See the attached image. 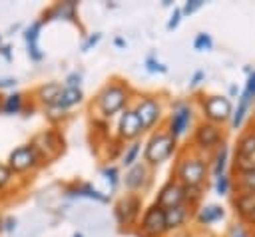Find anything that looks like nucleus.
<instances>
[{
    "mask_svg": "<svg viewBox=\"0 0 255 237\" xmlns=\"http://www.w3.org/2000/svg\"><path fill=\"white\" fill-rule=\"evenodd\" d=\"M209 173V165L205 161V153L199 151H185L177 157L171 177L179 181L183 187H203Z\"/></svg>",
    "mask_w": 255,
    "mask_h": 237,
    "instance_id": "2",
    "label": "nucleus"
},
{
    "mask_svg": "<svg viewBox=\"0 0 255 237\" xmlns=\"http://www.w3.org/2000/svg\"><path fill=\"white\" fill-rule=\"evenodd\" d=\"M231 177L227 175V173H223V175H219V177H215V193L217 195H227L229 191H231Z\"/></svg>",
    "mask_w": 255,
    "mask_h": 237,
    "instance_id": "31",
    "label": "nucleus"
},
{
    "mask_svg": "<svg viewBox=\"0 0 255 237\" xmlns=\"http://www.w3.org/2000/svg\"><path fill=\"white\" fill-rule=\"evenodd\" d=\"M203 80H205V72H203V70H197V72L193 74L191 82H189V88H195V86H199Z\"/></svg>",
    "mask_w": 255,
    "mask_h": 237,
    "instance_id": "43",
    "label": "nucleus"
},
{
    "mask_svg": "<svg viewBox=\"0 0 255 237\" xmlns=\"http://www.w3.org/2000/svg\"><path fill=\"white\" fill-rule=\"evenodd\" d=\"M72 237H84V235H82V233H80V231H76V233H74V235H72Z\"/></svg>",
    "mask_w": 255,
    "mask_h": 237,
    "instance_id": "50",
    "label": "nucleus"
},
{
    "mask_svg": "<svg viewBox=\"0 0 255 237\" xmlns=\"http://www.w3.org/2000/svg\"><path fill=\"white\" fill-rule=\"evenodd\" d=\"M253 98L247 94V92H241L239 96V102H237V108H233V114H231V119H229V125L231 129H239L245 121V116L249 112V106H251Z\"/></svg>",
    "mask_w": 255,
    "mask_h": 237,
    "instance_id": "24",
    "label": "nucleus"
},
{
    "mask_svg": "<svg viewBox=\"0 0 255 237\" xmlns=\"http://www.w3.org/2000/svg\"><path fill=\"white\" fill-rule=\"evenodd\" d=\"M12 181H14V173L10 171V167L6 163H0V191L8 189Z\"/></svg>",
    "mask_w": 255,
    "mask_h": 237,
    "instance_id": "32",
    "label": "nucleus"
},
{
    "mask_svg": "<svg viewBox=\"0 0 255 237\" xmlns=\"http://www.w3.org/2000/svg\"><path fill=\"white\" fill-rule=\"evenodd\" d=\"M153 203H155L157 207H161V209H167V207L185 203V191H183V185H181L179 181H175L173 177H169V179L159 187V191H157Z\"/></svg>",
    "mask_w": 255,
    "mask_h": 237,
    "instance_id": "14",
    "label": "nucleus"
},
{
    "mask_svg": "<svg viewBox=\"0 0 255 237\" xmlns=\"http://www.w3.org/2000/svg\"><path fill=\"white\" fill-rule=\"evenodd\" d=\"M243 223H247V225L255 227V209H253V211H251V213H249V215H247V217L243 219Z\"/></svg>",
    "mask_w": 255,
    "mask_h": 237,
    "instance_id": "46",
    "label": "nucleus"
},
{
    "mask_svg": "<svg viewBox=\"0 0 255 237\" xmlns=\"http://www.w3.org/2000/svg\"><path fill=\"white\" fill-rule=\"evenodd\" d=\"M193 209H195V207H191L187 201H185V203H179V205H173V207L163 209L165 229H167V231H173V233H175V231H181V229L187 225V221L191 219Z\"/></svg>",
    "mask_w": 255,
    "mask_h": 237,
    "instance_id": "16",
    "label": "nucleus"
},
{
    "mask_svg": "<svg viewBox=\"0 0 255 237\" xmlns=\"http://www.w3.org/2000/svg\"><path fill=\"white\" fill-rule=\"evenodd\" d=\"M102 175L106 177V181L110 183V187H112V189H116V187H118V183L122 181L120 169H118L116 165H104V167H102Z\"/></svg>",
    "mask_w": 255,
    "mask_h": 237,
    "instance_id": "28",
    "label": "nucleus"
},
{
    "mask_svg": "<svg viewBox=\"0 0 255 237\" xmlns=\"http://www.w3.org/2000/svg\"><path fill=\"white\" fill-rule=\"evenodd\" d=\"M133 110L143 125V131H149L153 129L159 121H161V116H163V104L157 96H139L137 102L133 104Z\"/></svg>",
    "mask_w": 255,
    "mask_h": 237,
    "instance_id": "7",
    "label": "nucleus"
},
{
    "mask_svg": "<svg viewBox=\"0 0 255 237\" xmlns=\"http://www.w3.org/2000/svg\"><path fill=\"white\" fill-rule=\"evenodd\" d=\"M201 114H203V119H205V121L223 125L225 121L231 119L233 104H231V100H229L227 96L211 94V96H205V98L201 100Z\"/></svg>",
    "mask_w": 255,
    "mask_h": 237,
    "instance_id": "6",
    "label": "nucleus"
},
{
    "mask_svg": "<svg viewBox=\"0 0 255 237\" xmlns=\"http://www.w3.org/2000/svg\"><path fill=\"white\" fill-rule=\"evenodd\" d=\"M14 86H16V78H2V80H0V90L14 88Z\"/></svg>",
    "mask_w": 255,
    "mask_h": 237,
    "instance_id": "44",
    "label": "nucleus"
},
{
    "mask_svg": "<svg viewBox=\"0 0 255 237\" xmlns=\"http://www.w3.org/2000/svg\"><path fill=\"white\" fill-rule=\"evenodd\" d=\"M179 22H181V8H173V12L167 20V30H175L179 26Z\"/></svg>",
    "mask_w": 255,
    "mask_h": 237,
    "instance_id": "38",
    "label": "nucleus"
},
{
    "mask_svg": "<svg viewBox=\"0 0 255 237\" xmlns=\"http://www.w3.org/2000/svg\"><path fill=\"white\" fill-rule=\"evenodd\" d=\"M243 92H247L255 100V70H251V74L247 76V84H245V90Z\"/></svg>",
    "mask_w": 255,
    "mask_h": 237,
    "instance_id": "40",
    "label": "nucleus"
},
{
    "mask_svg": "<svg viewBox=\"0 0 255 237\" xmlns=\"http://www.w3.org/2000/svg\"><path fill=\"white\" fill-rule=\"evenodd\" d=\"M221 141H225L221 125L205 121V119L195 125V131H193V149L195 151H199V153L213 151Z\"/></svg>",
    "mask_w": 255,
    "mask_h": 237,
    "instance_id": "9",
    "label": "nucleus"
},
{
    "mask_svg": "<svg viewBox=\"0 0 255 237\" xmlns=\"http://www.w3.org/2000/svg\"><path fill=\"white\" fill-rule=\"evenodd\" d=\"M62 90H64L62 82H46V84H40L34 90V100L38 104H42L44 108H48V106H52L56 102V98L60 96Z\"/></svg>",
    "mask_w": 255,
    "mask_h": 237,
    "instance_id": "17",
    "label": "nucleus"
},
{
    "mask_svg": "<svg viewBox=\"0 0 255 237\" xmlns=\"http://www.w3.org/2000/svg\"><path fill=\"white\" fill-rule=\"evenodd\" d=\"M0 44H2V36H0Z\"/></svg>",
    "mask_w": 255,
    "mask_h": 237,
    "instance_id": "52",
    "label": "nucleus"
},
{
    "mask_svg": "<svg viewBox=\"0 0 255 237\" xmlns=\"http://www.w3.org/2000/svg\"><path fill=\"white\" fill-rule=\"evenodd\" d=\"M52 20H68V22L80 26L78 2L76 0H64V2H56L54 6H50L48 10H44L40 22L44 24V22H52Z\"/></svg>",
    "mask_w": 255,
    "mask_h": 237,
    "instance_id": "15",
    "label": "nucleus"
},
{
    "mask_svg": "<svg viewBox=\"0 0 255 237\" xmlns=\"http://www.w3.org/2000/svg\"><path fill=\"white\" fill-rule=\"evenodd\" d=\"M6 165L10 167V171L14 175H22V173L38 169L42 165V161H40L36 149L32 147V143H22V145H18L10 151Z\"/></svg>",
    "mask_w": 255,
    "mask_h": 237,
    "instance_id": "8",
    "label": "nucleus"
},
{
    "mask_svg": "<svg viewBox=\"0 0 255 237\" xmlns=\"http://www.w3.org/2000/svg\"><path fill=\"white\" fill-rule=\"evenodd\" d=\"M32 147L36 149L42 165L44 163H50L54 161L56 157H60L66 149V141H64V135L56 129V127H50V129H42L40 133H36L32 137Z\"/></svg>",
    "mask_w": 255,
    "mask_h": 237,
    "instance_id": "4",
    "label": "nucleus"
},
{
    "mask_svg": "<svg viewBox=\"0 0 255 237\" xmlns=\"http://www.w3.org/2000/svg\"><path fill=\"white\" fill-rule=\"evenodd\" d=\"M40 30H42V22L40 20H36V22H32L26 30H24V40H26V44L28 46H32V44H38V38H40Z\"/></svg>",
    "mask_w": 255,
    "mask_h": 237,
    "instance_id": "29",
    "label": "nucleus"
},
{
    "mask_svg": "<svg viewBox=\"0 0 255 237\" xmlns=\"http://www.w3.org/2000/svg\"><path fill=\"white\" fill-rule=\"evenodd\" d=\"M237 92H239V90H237V86H235V84H233V86H229V96H235Z\"/></svg>",
    "mask_w": 255,
    "mask_h": 237,
    "instance_id": "49",
    "label": "nucleus"
},
{
    "mask_svg": "<svg viewBox=\"0 0 255 237\" xmlns=\"http://www.w3.org/2000/svg\"><path fill=\"white\" fill-rule=\"evenodd\" d=\"M201 6H203V0H187L181 8V16H189V14L197 12Z\"/></svg>",
    "mask_w": 255,
    "mask_h": 237,
    "instance_id": "36",
    "label": "nucleus"
},
{
    "mask_svg": "<svg viewBox=\"0 0 255 237\" xmlns=\"http://www.w3.org/2000/svg\"><path fill=\"white\" fill-rule=\"evenodd\" d=\"M139 237H163L167 233L165 229V217H163V209L157 207L155 203H151L149 207L143 209L141 213V221L137 223Z\"/></svg>",
    "mask_w": 255,
    "mask_h": 237,
    "instance_id": "11",
    "label": "nucleus"
},
{
    "mask_svg": "<svg viewBox=\"0 0 255 237\" xmlns=\"http://www.w3.org/2000/svg\"><path fill=\"white\" fill-rule=\"evenodd\" d=\"M44 112H46V118H48L52 123H60V121H64V119L68 118V112H62V110H58V108H54V106L44 108Z\"/></svg>",
    "mask_w": 255,
    "mask_h": 237,
    "instance_id": "33",
    "label": "nucleus"
},
{
    "mask_svg": "<svg viewBox=\"0 0 255 237\" xmlns=\"http://www.w3.org/2000/svg\"><path fill=\"white\" fill-rule=\"evenodd\" d=\"M10 50H12V48H10L8 44H6V46H0V54H2L6 60H12V56H10Z\"/></svg>",
    "mask_w": 255,
    "mask_h": 237,
    "instance_id": "45",
    "label": "nucleus"
},
{
    "mask_svg": "<svg viewBox=\"0 0 255 237\" xmlns=\"http://www.w3.org/2000/svg\"><path fill=\"white\" fill-rule=\"evenodd\" d=\"M64 88H80L82 86V74L76 70V72H70L68 76H66V80H64V84H62Z\"/></svg>",
    "mask_w": 255,
    "mask_h": 237,
    "instance_id": "35",
    "label": "nucleus"
},
{
    "mask_svg": "<svg viewBox=\"0 0 255 237\" xmlns=\"http://www.w3.org/2000/svg\"><path fill=\"white\" fill-rule=\"evenodd\" d=\"M253 237H255V235H253Z\"/></svg>",
    "mask_w": 255,
    "mask_h": 237,
    "instance_id": "53",
    "label": "nucleus"
},
{
    "mask_svg": "<svg viewBox=\"0 0 255 237\" xmlns=\"http://www.w3.org/2000/svg\"><path fill=\"white\" fill-rule=\"evenodd\" d=\"M231 203H233V211H235V215L243 221V219L255 209V193L239 191V193L231 199Z\"/></svg>",
    "mask_w": 255,
    "mask_h": 237,
    "instance_id": "23",
    "label": "nucleus"
},
{
    "mask_svg": "<svg viewBox=\"0 0 255 237\" xmlns=\"http://www.w3.org/2000/svg\"><path fill=\"white\" fill-rule=\"evenodd\" d=\"M225 217V209L221 207V205H217V203H205V205H201L199 209H197V213H195V219H197V223L199 225H211V223H215V221H219V219H223Z\"/></svg>",
    "mask_w": 255,
    "mask_h": 237,
    "instance_id": "20",
    "label": "nucleus"
},
{
    "mask_svg": "<svg viewBox=\"0 0 255 237\" xmlns=\"http://www.w3.org/2000/svg\"><path fill=\"white\" fill-rule=\"evenodd\" d=\"M82 100H84V92H82V88H64L52 106L58 108V110H62V112H68L70 108L82 104Z\"/></svg>",
    "mask_w": 255,
    "mask_h": 237,
    "instance_id": "18",
    "label": "nucleus"
},
{
    "mask_svg": "<svg viewBox=\"0 0 255 237\" xmlns=\"http://www.w3.org/2000/svg\"><path fill=\"white\" fill-rule=\"evenodd\" d=\"M227 161H229V143L221 141L213 149V157H211V173H213V177H219V175L225 173Z\"/></svg>",
    "mask_w": 255,
    "mask_h": 237,
    "instance_id": "22",
    "label": "nucleus"
},
{
    "mask_svg": "<svg viewBox=\"0 0 255 237\" xmlns=\"http://www.w3.org/2000/svg\"><path fill=\"white\" fill-rule=\"evenodd\" d=\"M131 100V88L124 80H112L108 82L94 100V108L100 114V119H112L116 114H122Z\"/></svg>",
    "mask_w": 255,
    "mask_h": 237,
    "instance_id": "1",
    "label": "nucleus"
},
{
    "mask_svg": "<svg viewBox=\"0 0 255 237\" xmlns=\"http://www.w3.org/2000/svg\"><path fill=\"white\" fill-rule=\"evenodd\" d=\"M151 179H153V169L143 161H135L131 167L126 169L122 183L128 189V193H137V191H145L151 185Z\"/></svg>",
    "mask_w": 255,
    "mask_h": 237,
    "instance_id": "12",
    "label": "nucleus"
},
{
    "mask_svg": "<svg viewBox=\"0 0 255 237\" xmlns=\"http://www.w3.org/2000/svg\"><path fill=\"white\" fill-rule=\"evenodd\" d=\"M229 237H249V233L243 229L241 223H233V225L229 227Z\"/></svg>",
    "mask_w": 255,
    "mask_h": 237,
    "instance_id": "41",
    "label": "nucleus"
},
{
    "mask_svg": "<svg viewBox=\"0 0 255 237\" xmlns=\"http://www.w3.org/2000/svg\"><path fill=\"white\" fill-rule=\"evenodd\" d=\"M66 193L68 195H78V197H88V199H96L100 203H108L110 197L104 195L102 191H98L92 183H72L66 187Z\"/></svg>",
    "mask_w": 255,
    "mask_h": 237,
    "instance_id": "19",
    "label": "nucleus"
},
{
    "mask_svg": "<svg viewBox=\"0 0 255 237\" xmlns=\"http://www.w3.org/2000/svg\"><path fill=\"white\" fill-rule=\"evenodd\" d=\"M114 44H116L118 48H126V40H124V38H120V36H118V38H114Z\"/></svg>",
    "mask_w": 255,
    "mask_h": 237,
    "instance_id": "47",
    "label": "nucleus"
},
{
    "mask_svg": "<svg viewBox=\"0 0 255 237\" xmlns=\"http://www.w3.org/2000/svg\"><path fill=\"white\" fill-rule=\"evenodd\" d=\"M171 237H193L191 233H187V231H175Z\"/></svg>",
    "mask_w": 255,
    "mask_h": 237,
    "instance_id": "48",
    "label": "nucleus"
},
{
    "mask_svg": "<svg viewBox=\"0 0 255 237\" xmlns=\"http://www.w3.org/2000/svg\"><path fill=\"white\" fill-rule=\"evenodd\" d=\"M143 66H145V70H147L149 74H155V72L165 74V72H167V66H163L161 62H157V58H153V56H147L145 62H143Z\"/></svg>",
    "mask_w": 255,
    "mask_h": 237,
    "instance_id": "34",
    "label": "nucleus"
},
{
    "mask_svg": "<svg viewBox=\"0 0 255 237\" xmlns=\"http://www.w3.org/2000/svg\"><path fill=\"white\" fill-rule=\"evenodd\" d=\"M100 38H102V34L100 32H94V34H90L88 38H86V42L82 44V52H90L98 42H100Z\"/></svg>",
    "mask_w": 255,
    "mask_h": 237,
    "instance_id": "37",
    "label": "nucleus"
},
{
    "mask_svg": "<svg viewBox=\"0 0 255 237\" xmlns=\"http://www.w3.org/2000/svg\"><path fill=\"white\" fill-rule=\"evenodd\" d=\"M231 185H235V191H247L255 193V171H245V173H235V179H231Z\"/></svg>",
    "mask_w": 255,
    "mask_h": 237,
    "instance_id": "27",
    "label": "nucleus"
},
{
    "mask_svg": "<svg viewBox=\"0 0 255 237\" xmlns=\"http://www.w3.org/2000/svg\"><path fill=\"white\" fill-rule=\"evenodd\" d=\"M22 110H24V94L22 92H12L8 96H2L0 114H4V116H16Z\"/></svg>",
    "mask_w": 255,
    "mask_h": 237,
    "instance_id": "25",
    "label": "nucleus"
},
{
    "mask_svg": "<svg viewBox=\"0 0 255 237\" xmlns=\"http://www.w3.org/2000/svg\"><path fill=\"white\" fill-rule=\"evenodd\" d=\"M0 106H2V96H0Z\"/></svg>",
    "mask_w": 255,
    "mask_h": 237,
    "instance_id": "51",
    "label": "nucleus"
},
{
    "mask_svg": "<svg viewBox=\"0 0 255 237\" xmlns=\"http://www.w3.org/2000/svg\"><path fill=\"white\" fill-rule=\"evenodd\" d=\"M28 56H30V60H32V62H40V60H44V52L40 50V46H38V44L28 46Z\"/></svg>",
    "mask_w": 255,
    "mask_h": 237,
    "instance_id": "39",
    "label": "nucleus"
},
{
    "mask_svg": "<svg viewBox=\"0 0 255 237\" xmlns=\"http://www.w3.org/2000/svg\"><path fill=\"white\" fill-rule=\"evenodd\" d=\"M213 48V40L207 32H199L195 38H193V50L197 52H203V50H211Z\"/></svg>",
    "mask_w": 255,
    "mask_h": 237,
    "instance_id": "30",
    "label": "nucleus"
},
{
    "mask_svg": "<svg viewBox=\"0 0 255 237\" xmlns=\"http://www.w3.org/2000/svg\"><path fill=\"white\" fill-rule=\"evenodd\" d=\"M14 227H16V219L14 217L0 219V231H14Z\"/></svg>",
    "mask_w": 255,
    "mask_h": 237,
    "instance_id": "42",
    "label": "nucleus"
},
{
    "mask_svg": "<svg viewBox=\"0 0 255 237\" xmlns=\"http://www.w3.org/2000/svg\"><path fill=\"white\" fill-rule=\"evenodd\" d=\"M235 155L255 159V129H245L235 141Z\"/></svg>",
    "mask_w": 255,
    "mask_h": 237,
    "instance_id": "21",
    "label": "nucleus"
},
{
    "mask_svg": "<svg viewBox=\"0 0 255 237\" xmlns=\"http://www.w3.org/2000/svg\"><path fill=\"white\" fill-rule=\"evenodd\" d=\"M139 151H141V141H139V139L129 141L128 145H124V151H122V155H120L122 165L128 169V167H131L135 161H139V159H137V157H139Z\"/></svg>",
    "mask_w": 255,
    "mask_h": 237,
    "instance_id": "26",
    "label": "nucleus"
},
{
    "mask_svg": "<svg viewBox=\"0 0 255 237\" xmlns=\"http://www.w3.org/2000/svg\"><path fill=\"white\" fill-rule=\"evenodd\" d=\"M143 133V125L133 110V106H128L122 114H120V119H118V127H116V137L122 141V143H129V141H135L139 139Z\"/></svg>",
    "mask_w": 255,
    "mask_h": 237,
    "instance_id": "13",
    "label": "nucleus"
},
{
    "mask_svg": "<svg viewBox=\"0 0 255 237\" xmlns=\"http://www.w3.org/2000/svg\"><path fill=\"white\" fill-rule=\"evenodd\" d=\"M175 147H177V139H173L165 129H153L147 141L143 143V163L155 169L173 155Z\"/></svg>",
    "mask_w": 255,
    "mask_h": 237,
    "instance_id": "3",
    "label": "nucleus"
},
{
    "mask_svg": "<svg viewBox=\"0 0 255 237\" xmlns=\"http://www.w3.org/2000/svg\"><path fill=\"white\" fill-rule=\"evenodd\" d=\"M193 123V106L185 100H177L171 104V110L167 114V121H165V131L173 137L179 139L181 135H185L189 131Z\"/></svg>",
    "mask_w": 255,
    "mask_h": 237,
    "instance_id": "5",
    "label": "nucleus"
},
{
    "mask_svg": "<svg viewBox=\"0 0 255 237\" xmlns=\"http://www.w3.org/2000/svg\"><path fill=\"white\" fill-rule=\"evenodd\" d=\"M114 215L122 227H131L141 217V195L139 193H126L114 205Z\"/></svg>",
    "mask_w": 255,
    "mask_h": 237,
    "instance_id": "10",
    "label": "nucleus"
}]
</instances>
